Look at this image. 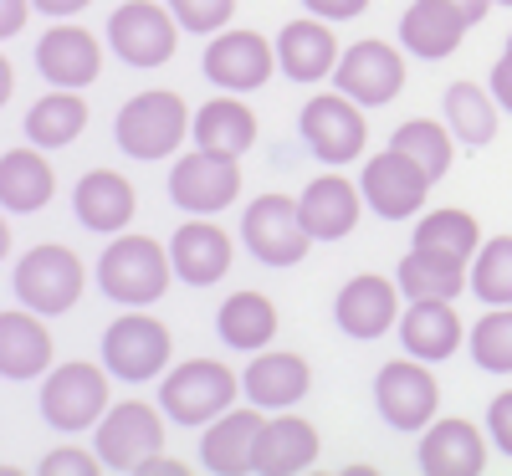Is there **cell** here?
Wrapping results in <instances>:
<instances>
[{
    "mask_svg": "<svg viewBox=\"0 0 512 476\" xmlns=\"http://www.w3.org/2000/svg\"><path fill=\"white\" fill-rule=\"evenodd\" d=\"M175 256L169 246H159L154 236H139V231H118L108 241V251L98 256V287L123 302V308H149L169 292L175 282Z\"/></svg>",
    "mask_w": 512,
    "mask_h": 476,
    "instance_id": "obj_1",
    "label": "cell"
},
{
    "mask_svg": "<svg viewBox=\"0 0 512 476\" xmlns=\"http://www.w3.org/2000/svg\"><path fill=\"white\" fill-rule=\"evenodd\" d=\"M113 134H118V149L134 154V159H149V164L169 159L185 144V134H190V108H185L180 93H169V88L134 93L118 108Z\"/></svg>",
    "mask_w": 512,
    "mask_h": 476,
    "instance_id": "obj_2",
    "label": "cell"
},
{
    "mask_svg": "<svg viewBox=\"0 0 512 476\" xmlns=\"http://www.w3.org/2000/svg\"><path fill=\"white\" fill-rule=\"evenodd\" d=\"M236 395H246V389H236V369L221 359H185L159 384L164 415L175 425H195V430L210 425L216 415H226L236 405Z\"/></svg>",
    "mask_w": 512,
    "mask_h": 476,
    "instance_id": "obj_3",
    "label": "cell"
},
{
    "mask_svg": "<svg viewBox=\"0 0 512 476\" xmlns=\"http://www.w3.org/2000/svg\"><path fill=\"white\" fill-rule=\"evenodd\" d=\"M108 364H88V359H72L57 364L47 379H41V415H47L52 430H93L108 405H113V389H108Z\"/></svg>",
    "mask_w": 512,
    "mask_h": 476,
    "instance_id": "obj_4",
    "label": "cell"
},
{
    "mask_svg": "<svg viewBox=\"0 0 512 476\" xmlns=\"http://www.w3.org/2000/svg\"><path fill=\"white\" fill-rule=\"evenodd\" d=\"M241 241L262 267H297L313 246V231L303 221V205L282 190L256 195L241 215Z\"/></svg>",
    "mask_w": 512,
    "mask_h": 476,
    "instance_id": "obj_5",
    "label": "cell"
},
{
    "mask_svg": "<svg viewBox=\"0 0 512 476\" xmlns=\"http://www.w3.org/2000/svg\"><path fill=\"white\" fill-rule=\"evenodd\" d=\"M16 297L36 313H72L82 287H88V267H82V256L62 241H41L31 246L21 262H16Z\"/></svg>",
    "mask_w": 512,
    "mask_h": 476,
    "instance_id": "obj_6",
    "label": "cell"
},
{
    "mask_svg": "<svg viewBox=\"0 0 512 476\" xmlns=\"http://www.w3.org/2000/svg\"><path fill=\"white\" fill-rule=\"evenodd\" d=\"M180 16L169 11V0H123L108 16V47L128 67H164L180 47Z\"/></svg>",
    "mask_w": 512,
    "mask_h": 476,
    "instance_id": "obj_7",
    "label": "cell"
},
{
    "mask_svg": "<svg viewBox=\"0 0 512 476\" xmlns=\"http://www.w3.org/2000/svg\"><path fill=\"white\" fill-rule=\"evenodd\" d=\"M164 405L154 410L149 400H118L108 405V415L93 425V446L113 471H139L154 451H164Z\"/></svg>",
    "mask_w": 512,
    "mask_h": 476,
    "instance_id": "obj_8",
    "label": "cell"
},
{
    "mask_svg": "<svg viewBox=\"0 0 512 476\" xmlns=\"http://www.w3.org/2000/svg\"><path fill=\"white\" fill-rule=\"evenodd\" d=\"M169 359H175V338L149 313H123L103 333V364L123 384H149L154 374L169 369Z\"/></svg>",
    "mask_w": 512,
    "mask_h": 476,
    "instance_id": "obj_9",
    "label": "cell"
},
{
    "mask_svg": "<svg viewBox=\"0 0 512 476\" xmlns=\"http://www.w3.org/2000/svg\"><path fill=\"white\" fill-rule=\"evenodd\" d=\"M169 195H175V205L185 215H221L241 195V159L195 144L169 169Z\"/></svg>",
    "mask_w": 512,
    "mask_h": 476,
    "instance_id": "obj_10",
    "label": "cell"
},
{
    "mask_svg": "<svg viewBox=\"0 0 512 476\" xmlns=\"http://www.w3.org/2000/svg\"><path fill=\"white\" fill-rule=\"evenodd\" d=\"M431 169L425 164H415L405 149H384V154H374L369 164H364V180H359V190H364V200H369V210L374 215H384V221H410V215H420L425 210V200H431Z\"/></svg>",
    "mask_w": 512,
    "mask_h": 476,
    "instance_id": "obj_11",
    "label": "cell"
},
{
    "mask_svg": "<svg viewBox=\"0 0 512 476\" xmlns=\"http://www.w3.org/2000/svg\"><path fill=\"white\" fill-rule=\"evenodd\" d=\"M374 400H379V415L395 430H425L441 410V384L431 364L410 354V359H390L374 374Z\"/></svg>",
    "mask_w": 512,
    "mask_h": 476,
    "instance_id": "obj_12",
    "label": "cell"
},
{
    "mask_svg": "<svg viewBox=\"0 0 512 476\" xmlns=\"http://www.w3.org/2000/svg\"><path fill=\"white\" fill-rule=\"evenodd\" d=\"M333 82H338V93H349L354 103L384 108L405 88V57H400V47H390V41L364 36V41H354V47H344V57H338V67H333Z\"/></svg>",
    "mask_w": 512,
    "mask_h": 476,
    "instance_id": "obj_13",
    "label": "cell"
},
{
    "mask_svg": "<svg viewBox=\"0 0 512 476\" xmlns=\"http://www.w3.org/2000/svg\"><path fill=\"white\" fill-rule=\"evenodd\" d=\"M303 139L318 159L328 164H349L364 154L369 144V123H364V103H354L349 93H313L303 103Z\"/></svg>",
    "mask_w": 512,
    "mask_h": 476,
    "instance_id": "obj_14",
    "label": "cell"
},
{
    "mask_svg": "<svg viewBox=\"0 0 512 476\" xmlns=\"http://www.w3.org/2000/svg\"><path fill=\"white\" fill-rule=\"evenodd\" d=\"M277 62V47L262 36V31H246V26H231V31H216L205 47V77L216 82L221 93H256L267 88Z\"/></svg>",
    "mask_w": 512,
    "mask_h": 476,
    "instance_id": "obj_15",
    "label": "cell"
},
{
    "mask_svg": "<svg viewBox=\"0 0 512 476\" xmlns=\"http://www.w3.org/2000/svg\"><path fill=\"white\" fill-rule=\"evenodd\" d=\"M36 67L52 88H88V82L103 77V41L88 31V26H52L41 31L36 41Z\"/></svg>",
    "mask_w": 512,
    "mask_h": 476,
    "instance_id": "obj_16",
    "label": "cell"
},
{
    "mask_svg": "<svg viewBox=\"0 0 512 476\" xmlns=\"http://www.w3.org/2000/svg\"><path fill=\"white\" fill-rule=\"evenodd\" d=\"M400 282L395 277H379V272H359L344 282L338 292L333 313H338V328L349 338H384L395 323H400Z\"/></svg>",
    "mask_w": 512,
    "mask_h": 476,
    "instance_id": "obj_17",
    "label": "cell"
},
{
    "mask_svg": "<svg viewBox=\"0 0 512 476\" xmlns=\"http://www.w3.org/2000/svg\"><path fill=\"white\" fill-rule=\"evenodd\" d=\"M262 405H231L210 425H200V461L216 476H241L256 461V436H262Z\"/></svg>",
    "mask_w": 512,
    "mask_h": 476,
    "instance_id": "obj_18",
    "label": "cell"
},
{
    "mask_svg": "<svg viewBox=\"0 0 512 476\" xmlns=\"http://www.w3.org/2000/svg\"><path fill=\"white\" fill-rule=\"evenodd\" d=\"M415 456H420V471H431V476H482L487 471V436L472 420L441 415L425 425Z\"/></svg>",
    "mask_w": 512,
    "mask_h": 476,
    "instance_id": "obj_19",
    "label": "cell"
},
{
    "mask_svg": "<svg viewBox=\"0 0 512 476\" xmlns=\"http://www.w3.org/2000/svg\"><path fill=\"white\" fill-rule=\"evenodd\" d=\"M47 313L36 308H6L0 313V374L6 379H36V374H52V359H57V343H52V328L41 323Z\"/></svg>",
    "mask_w": 512,
    "mask_h": 476,
    "instance_id": "obj_20",
    "label": "cell"
},
{
    "mask_svg": "<svg viewBox=\"0 0 512 476\" xmlns=\"http://www.w3.org/2000/svg\"><path fill=\"white\" fill-rule=\"evenodd\" d=\"M72 210L88 231H103V236H118L123 226H134V210H139V190L128 175L118 169H88L72 190Z\"/></svg>",
    "mask_w": 512,
    "mask_h": 476,
    "instance_id": "obj_21",
    "label": "cell"
},
{
    "mask_svg": "<svg viewBox=\"0 0 512 476\" xmlns=\"http://www.w3.org/2000/svg\"><path fill=\"white\" fill-rule=\"evenodd\" d=\"M241 389H246V400L262 405V410H292L313 389V369L292 349H262V354H251Z\"/></svg>",
    "mask_w": 512,
    "mask_h": 476,
    "instance_id": "obj_22",
    "label": "cell"
},
{
    "mask_svg": "<svg viewBox=\"0 0 512 476\" xmlns=\"http://www.w3.org/2000/svg\"><path fill=\"white\" fill-rule=\"evenodd\" d=\"M169 256H175V272L190 287H216L231 272L236 246H231L226 226H216L210 215H190V221L175 231V241H169Z\"/></svg>",
    "mask_w": 512,
    "mask_h": 476,
    "instance_id": "obj_23",
    "label": "cell"
},
{
    "mask_svg": "<svg viewBox=\"0 0 512 476\" xmlns=\"http://www.w3.org/2000/svg\"><path fill=\"white\" fill-rule=\"evenodd\" d=\"M461 313L451 308V297H420L400 313V343L405 354L425 359V364H446L456 349H461Z\"/></svg>",
    "mask_w": 512,
    "mask_h": 476,
    "instance_id": "obj_24",
    "label": "cell"
},
{
    "mask_svg": "<svg viewBox=\"0 0 512 476\" xmlns=\"http://www.w3.org/2000/svg\"><path fill=\"white\" fill-rule=\"evenodd\" d=\"M323 441H318V425L303 420V415H287V410H272V420L262 425L256 436V461L251 471H267V476H292V471H308L318 461Z\"/></svg>",
    "mask_w": 512,
    "mask_h": 476,
    "instance_id": "obj_25",
    "label": "cell"
},
{
    "mask_svg": "<svg viewBox=\"0 0 512 476\" xmlns=\"http://www.w3.org/2000/svg\"><path fill=\"white\" fill-rule=\"evenodd\" d=\"M338 57H344V47H338V36L323 16H308V21H287L277 31V62L292 82H323L333 77Z\"/></svg>",
    "mask_w": 512,
    "mask_h": 476,
    "instance_id": "obj_26",
    "label": "cell"
},
{
    "mask_svg": "<svg viewBox=\"0 0 512 476\" xmlns=\"http://www.w3.org/2000/svg\"><path fill=\"white\" fill-rule=\"evenodd\" d=\"M466 31H472V21H466L451 0H415L400 16V47L425 57V62H441L461 47Z\"/></svg>",
    "mask_w": 512,
    "mask_h": 476,
    "instance_id": "obj_27",
    "label": "cell"
},
{
    "mask_svg": "<svg viewBox=\"0 0 512 476\" xmlns=\"http://www.w3.org/2000/svg\"><path fill=\"white\" fill-rule=\"evenodd\" d=\"M359 195H364V190H359L354 180H344V175H318L303 195H297L313 241H344V236L359 226V205H369V200H359Z\"/></svg>",
    "mask_w": 512,
    "mask_h": 476,
    "instance_id": "obj_28",
    "label": "cell"
},
{
    "mask_svg": "<svg viewBox=\"0 0 512 476\" xmlns=\"http://www.w3.org/2000/svg\"><path fill=\"white\" fill-rule=\"evenodd\" d=\"M52 195H57V169L41 154V144L6 149V159H0V205L16 210V215H31Z\"/></svg>",
    "mask_w": 512,
    "mask_h": 476,
    "instance_id": "obj_29",
    "label": "cell"
},
{
    "mask_svg": "<svg viewBox=\"0 0 512 476\" xmlns=\"http://www.w3.org/2000/svg\"><path fill=\"white\" fill-rule=\"evenodd\" d=\"M256 134H262V128H256V113L241 103V93H221V98L200 103V113H195V144L200 149L241 159L256 144Z\"/></svg>",
    "mask_w": 512,
    "mask_h": 476,
    "instance_id": "obj_30",
    "label": "cell"
},
{
    "mask_svg": "<svg viewBox=\"0 0 512 476\" xmlns=\"http://www.w3.org/2000/svg\"><path fill=\"white\" fill-rule=\"evenodd\" d=\"M216 328H221V338L231 343V349H241V354H262L267 343L277 338V302L267 297V292H231L226 302H221V313H216Z\"/></svg>",
    "mask_w": 512,
    "mask_h": 476,
    "instance_id": "obj_31",
    "label": "cell"
},
{
    "mask_svg": "<svg viewBox=\"0 0 512 476\" xmlns=\"http://www.w3.org/2000/svg\"><path fill=\"white\" fill-rule=\"evenodd\" d=\"M415 251H436V256H451V262H466L482 251V226L472 210H456V205H441V210H420V226H415Z\"/></svg>",
    "mask_w": 512,
    "mask_h": 476,
    "instance_id": "obj_32",
    "label": "cell"
},
{
    "mask_svg": "<svg viewBox=\"0 0 512 476\" xmlns=\"http://www.w3.org/2000/svg\"><path fill=\"white\" fill-rule=\"evenodd\" d=\"M82 128H88V103H82V88H57L47 98H36L26 113V139L41 149H67Z\"/></svg>",
    "mask_w": 512,
    "mask_h": 476,
    "instance_id": "obj_33",
    "label": "cell"
},
{
    "mask_svg": "<svg viewBox=\"0 0 512 476\" xmlns=\"http://www.w3.org/2000/svg\"><path fill=\"white\" fill-rule=\"evenodd\" d=\"M497 108H502L497 93L482 82H451L446 88V123L466 149H482L497 139Z\"/></svg>",
    "mask_w": 512,
    "mask_h": 476,
    "instance_id": "obj_34",
    "label": "cell"
},
{
    "mask_svg": "<svg viewBox=\"0 0 512 476\" xmlns=\"http://www.w3.org/2000/svg\"><path fill=\"white\" fill-rule=\"evenodd\" d=\"M400 292L410 297V302H420V297H461L466 287H472V267L466 262H451V256H436V251H415L410 246V256L400 262Z\"/></svg>",
    "mask_w": 512,
    "mask_h": 476,
    "instance_id": "obj_35",
    "label": "cell"
},
{
    "mask_svg": "<svg viewBox=\"0 0 512 476\" xmlns=\"http://www.w3.org/2000/svg\"><path fill=\"white\" fill-rule=\"evenodd\" d=\"M395 149H405L415 164H425L431 169V180H441L446 169H451V159H456V134H451V123H436V118H410V123H400L395 128V139H390Z\"/></svg>",
    "mask_w": 512,
    "mask_h": 476,
    "instance_id": "obj_36",
    "label": "cell"
},
{
    "mask_svg": "<svg viewBox=\"0 0 512 476\" xmlns=\"http://www.w3.org/2000/svg\"><path fill=\"white\" fill-rule=\"evenodd\" d=\"M472 292L487 308H507L512 302V236L482 241V251L472 256Z\"/></svg>",
    "mask_w": 512,
    "mask_h": 476,
    "instance_id": "obj_37",
    "label": "cell"
},
{
    "mask_svg": "<svg viewBox=\"0 0 512 476\" xmlns=\"http://www.w3.org/2000/svg\"><path fill=\"white\" fill-rule=\"evenodd\" d=\"M472 359L487 374H512V302L477 318V328H472Z\"/></svg>",
    "mask_w": 512,
    "mask_h": 476,
    "instance_id": "obj_38",
    "label": "cell"
},
{
    "mask_svg": "<svg viewBox=\"0 0 512 476\" xmlns=\"http://www.w3.org/2000/svg\"><path fill=\"white\" fill-rule=\"evenodd\" d=\"M169 11L180 16L185 31L216 36V31H226V21L236 16V0H169Z\"/></svg>",
    "mask_w": 512,
    "mask_h": 476,
    "instance_id": "obj_39",
    "label": "cell"
},
{
    "mask_svg": "<svg viewBox=\"0 0 512 476\" xmlns=\"http://www.w3.org/2000/svg\"><path fill=\"white\" fill-rule=\"evenodd\" d=\"M103 466H108V461L98 456V446H93V451L57 446V451L41 456V476H93V471H103Z\"/></svg>",
    "mask_w": 512,
    "mask_h": 476,
    "instance_id": "obj_40",
    "label": "cell"
},
{
    "mask_svg": "<svg viewBox=\"0 0 512 476\" xmlns=\"http://www.w3.org/2000/svg\"><path fill=\"white\" fill-rule=\"evenodd\" d=\"M487 430H492V446L512 456V389H502V395L492 400V410H487Z\"/></svg>",
    "mask_w": 512,
    "mask_h": 476,
    "instance_id": "obj_41",
    "label": "cell"
},
{
    "mask_svg": "<svg viewBox=\"0 0 512 476\" xmlns=\"http://www.w3.org/2000/svg\"><path fill=\"white\" fill-rule=\"evenodd\" d=\"M308 16H323V21H354L369 11V0H303Z\"/></svg>",
    "mask_w": 512,
    "mask_h": 476,
    "instance_id": "obj_42",
    "label": "cell"
},
{
    "mask_svg": "<svg viewBox=\"0 0 512 476\" xmlns=\"http://www.w3.org/2000/svg\"><path fill=\"white\" fill-rule=\"evenodd\" d=\"M31 6H36V0H0V31L16 36L31 21Z\"/></svg>",
    "mask_w": 512,
    "mask_h": 476,
    "instance_id": "obj_43",
    "label": "cell"
},
{
    "mask_svg": "<svg viewBox=\"0 0 512 476\" xmlns=\"http://www.w3.org/2000/svg\"><path fill=\"white\" fill-rule=\"evenodd\" d=\"M492 93H497V103L512 113V47L502 52V62L492 67Z\"/></svg>",
    "mask_w": 512,
    "mask_h": 476,
    "instance_id": "obj_44",
    "label": "cell"
},
{
    "mask_svg": "<svg viewBox=\"0 0 512 476\" xmlns=\"http://www.w3.org/2000/svg\"><path fill=\"white\" fill-rule=\"evenodd\" d=\"M139 471H144V476H185L190 466H185V461H175V456H164V451H154Z\"/></svg>",
    "mask_w": 512,
    "mask_h": 476,
    "instance_id": "obj_45",
    "label": "cell"
},
{
    "mask_svg": "<svg viewBox=\"0 0 512 476\" xmlns=\"http://www.w3.org/2000/svg\"><path fill=\"white\" fill-rule=\"evenodd\" d=\"M88 6H93V0H36V11H41V16H57V21L88 11Z\"/></svg>",
    "mask_w": 512,
    "mask_h": 476,
    "instance_id": "obj_46",
    "label": "cell"
},
{
    "mask_svg": "<svg viewBox=\"0 0 512 476\" xmlns=\"http://www.w3.org/2000/svg\"><path fill=\"white\" fill-rule=\"evenodd\" d=\"M451 6H456V11L466 16V21L477 26V21H487V11H492V0H451Z\"/></svg>",
    "mask_w": 512,
    "mask_h": 476,
    "instance_id": "obj_47",
    "label": "cell"
},
{
    "mask_svg": "<svg viewBox=\"0 0 512 476\" xmlns=\"http://www.w3.org/2000/svg\"><path fill=\"white\" fill-rule=\"evenodd\" d=\"M16 93V67H11V57L0 62V98H11Z\"/></svg>",
    "mask_w": 512,
    "mask_h": 476,
    "instance_id": "obj_48",
    "label": "cell"
},
{
    "mask_svg": "<svg viewBox=\"0 0 512 476\" xmlns=\"http://www.w3.org/2000/svg\"><path fill=\"white\" fill-rule=\"evenodd\" d=\"M497 6H512V0H497Z\"/></svg>",
    "mask_w": 512,
    "mask_h": 476,
    "instance_id": "obj_49",
    "label": "cell"
},
{
    "mask_svg": "<svg viewBox=\"0 0 512 476\" xmlns=\"http://www.w3.org/2000/svg\"><path fill=\"white\" fill-rule=\"evenodd\" d=\"M507 47H512V36H507Z\"/></svg>",
    "mask_w": 512,
    "mask_h": 476,
    "instance_id": "obj_50",
    "label": "cell"
}]
</instances>
